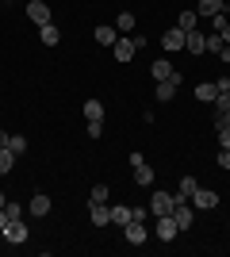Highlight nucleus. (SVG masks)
<instances>
[{"label": "nucleus", "instance_id": "obj_24", "mask_svg": "<svg viewBox=\"0 0 230 257\" xmlns=\"http://www.w3.org/2000/svg\"><path fill=\"white\" fill-rule=\"evenodd\" d=\"M12 165H16V154L4 146V150H0V177H4V173H12Z\"/></svg>", "mask_w": 230, "mask_h": 257}, {"label": "nucleus", "instance_id": "obj_25", "mask_svg": "<svg viewBox=\"0 0 230 257\" xmlns=\"http://www.w3.org/2000/svg\"><path fill=\"white\" fill-rule=\"evenodd\" d=\"M88 204H108V184H96V188L88 192Z\"/></svg>", "mask_w": 230, "mask_h": 257}, {"label": "nucleus", "instance_id": "obj_28", "mask_svg": "<svg viewBox=\"0 0 230 257\" xmlns=\"http://www.w3.org/2000/svg\"><path fill=\"white\" fill-rule=\"evenodd\" d=\"M115 27H119V31H134V16H131V12H123L119 20H115Z\"/></svg>", "mask_w": 230, "mask_h": 257}, {"label": "nucleus", "instance_id": "obj_14", "mask_svg": "<svg viewBox=\"0 0 230 257\" xmlns=\"http://www.w3.org/2000/svg\"><path fill=\"white\" fill-rule=\"evenodd\" d=\"M115 58H119V62H131L134 58V43L131 39H115Z\"/></svg>", "mask_w": 230, "mask_h": 257}, {"label": "nucleus", "instance_id": "obj_3", "mask_svg": "<svg viewBox=\"0 0 230 257\" xmlns=\"http://www.w3.org/2000/svg\"><path fill=\"white\" fill-rule=\"evenodd\" d=\"M27 20L46 27V23H50V4H46V0H31V4H27Z\"/></svg>", "mask_w": 230, "mask_h": 257}, {"label": "nucleus", "instance_id": "obj_2", "mask_svg": "<svg viewBox=\"0 0 230 257\" xmlns=\"http://www.w3.org/2000/svg\"><path fill=\"white\" fill-rule=\"evenodd\" d=\"M153 234L161 238V242H173L180 230H176V219L173 215H157V226H153Z\"/></svg>", "mask_w": 230, "mask_h": 257}, {"label": "nucleus", "instance_id": "obj_35", "mask_svg": "<svg viewBox=\"0 0 230 257\" xmlns=\"http://www.w3.org/2000/svg\"><path fill=\"white\" fill-rule=\"evenodd\" d=\"M4 226H8V211L0 207V234H4Z\"/></svg>", "mask_w": 230, "mask_h": 257}, {"label": "nucleus", "instance_id": "obj_27", "mask_svg": "<svg viewBox=\"0 0 230 257\" xmlns=\"http://www.w3.org/2000/svg\"><path fill=\"white\" fill-rule=\"evenodd\" d=\"M222 111H230V92H219V96H215V115H222Z\"/></svg>", "mask_w": 230, "mask_h": 257}, {"label": "nucleus", "instance_id": "obj_31", "mask_svg": "<svg viewBox=\"0 0 230 257\" xmlns=\"http://www.w3.org/2000/svg\"><path fill=\"white\" fill-rule=\"evenodd\" d=\"M219 146H222V150H230V127H219Z\"/></svg>", "mask_w": 230, "mask_h": 257}, {"label": "nucleus", "instance_id": "obj_23", "mask_svg": "<svg viewBox=\"0 0 230 257\" xmlns=\"http://www.w3.org/2000/svg\"><path fill=\"white\" fill-rule=\"evenodd\" d=\"M222 46H226V43H222V35L211 31V35H207V50H203V54H222Z\"/></svg>", "mask_w": 230, "mask_h": 257}, {"label": "nucleus", "instance_id": "obj_21", "mask_svg": "<svg viewBox=\"0 0 230 257\" xmlns=\"http://www.w3.org/2000/svg\"><path fill=\"white\" fill-rule=\"evenodd\" d=\"M31 215H50V196H43V192L35 196L31 200Z\"/></svg>", "mask_w": 230, "mask_h": 257}, {"label": "nucleus", "instance_id": "obj_7", "mask_svg": "<svg viewBox=\"0 0 230 257\" xmlns=\"http://www.w3.org/2000/svg\"><path fill=\"white\" fill-rule=\"evenodd\" d=\"M88 219H92V226H108L111 223V207L108 204H88Z\"/></svg>", "mask_w": 230, "mask_h": 257}, {"label": "nucleus", "instance_id": "obj_10", "mask_svg": "<svg viewBox=\"0 0 230 257\" xmlns=\"http://www.w3.org/2000/svg\"><path fill=\"white\" fill-rule=\"evenodd\" d=\"M222 8H226V0H199V4H196V16L211 20V16H219Z\"/></svg>", "mask_w": 230, "mask_h": 257}, {"label": "nucleus", "instance_id": "obj_34", "mask_svg": "<svg viewBox=\"0 0 230 257\" xmlns=\"http://www.w3.org/2000/svg\"><path fill=\"white\" fill-rule=\"evenodd\" d=\"M219 165H222V169H230V150H222V154H219Z\"/></svg>", "mask_w": 230, "mask_h": 257}, {"label": "nucleus", "instance_id": "obj_17", "mask_svg": "<svg viewBox=\"0 0 230 257\" xmlns=\"http://www.w3.org/2000/svg\"><path fill=\"white\" fill-rule=\"evenodd\" d=\"M215 96H219V88H215V85H207V81H203V85L196 88V100H199V104H215Z\"/></svg>", "mask_w": 230, "mask_h": 257}, {"label": "nucleus", "instance_id": "obj_12", "mask_svg": "<svg viewBox=\"0 0 230 257\" xmlns=\"http://www.w3.org/2000/svg\"><path fill=\"white\" fill-rule=\"evenodd\" d=\"M196 188H199L196 177H184V181H180V188H176V196H173V204H180V200H192V192H196Z\"/></svg>", "mask_w": 230, "mask_h": 257}, {"label": "nucleus", "instance_id": "obj_6", "mask_svg": "<svg viewBox=\"0 0 230 257\" xmlns=\"http://www.w3.org/2000/svg\"><path fill=\"white\" fill-rule=\"evenodd\" d=\"M150 211H153V215H173V196H169V192H153Z\"/></svg>", "mask_w": 230, "mask_h": 257}, {"label": "nucleus", "instance_id": "obj_8", "mask_svg": "<svg viewBox=\"0 0 230 257\" xmlns=\"http://www.w3.org/2000/svg\"><path fill=\"white\" fill-rule=\"evenodd\" d=\"M4 238H8V242H27V226H23V219H8Z\"/></svg>", "mask_w": 230, "mask_h": 257}, {"label": "nucleus", "instance_id": "obj_30", "mask_svg": "<svg viewBox=\"0 0 230 257\" xmlns=\"http://www.w3.org/2000/svg\"><path fill=\"white\" fill-rule=\"evenodd\" d=\"M4 211H8V219H23V207L20 204H4Z\"/></svg>", "mask_w": 230, "mask_h": 257}, {"label": "nucleus", "instance_id": "obj_19", "mask_svg": "<svg viewBox=\"0 0 230 257\" xmlns=\"http://www.w3.org/2000/svg\"><path fill=\"white\" fill-rule=\"evenodd\" d=\"M111 223H115V226H127V223H131V207L115 204V207H111Z\"/></svg>", "mask_w": 230, "mask_h": 257}, {"label": "nucleus", "instance_id": "obj_15", "mask_svg": "<svg viewBox=\"0 0 230 257\" xmlns=\"http://www.w3.org/2000/svg\"><path fill=\"white\" fill-rule=\"evenodd\" d=\"M85 119L88 123H100V119H104V104H100V100H85Z\"/></svg>", "mask_w": 230, "mask_h": 257}, {"label": "nucleus", "instance_id": "obj_32", "mask_svg": "<svg viewBox=\"0 0 230 257\" xmlns=\"http://www.w3.org/2000/svg\"><path fill=\"white\" fill-rule=\"evenodd\" d=\"M215 127H230V111H222V115H215Z\"/></svg>", "mask_w": 230, "mask_h": 257}, {"label": "nucleus", "instance_id": "obj_36", "mask_svg": "<svg viewBox=\"0 0 230 257\" xmlns=\"http://www.w3.org/2000/svg\"><path fill=\"white\" fill-rule=\"evenodd\" d=\"M219 35H222V43H226V46H230V23H226V27H222V31H219Z\"/></svg>", "mask_w": 230, "mask_h": 257}, {"label": "nucleus", "instance_id": "obj_1", "mask_svg": "<svg viewBox=\"0 0 230 257\" xmlns=\"http://www.w3.org/2000/svg\"><path fill=\"white\" fill-rule=\"evenodd\" d=\"M192 207H196V211H211V207H219V192H211V188H196V192H192Z\"/></svg>", "mask_w": 230, "mask_h": 257}, {"label": "nucleus", "instance_id": "obj_29", "mask_svg": "<svg viewBox=\"0 0 230 257\" xmlns=\"http://www.w3.org/2000/svg\"><path fill=\"white\" fill-rule=\"evenodd\" d=\"M226 23H230V20H226V8H222L219 16H211V31H222V27H226Z\"/></svg>", "mask_w": 230, "mask_h": 257}, {"label": "nucleus", "instance_id": "obj_9", "mask_svg": "<svg viewBox=\"0 0 230 257\" xmlns=\"http://www.w3.org/2000/svg\"><path fill=\"white\" fill-rule=\"evenodd\" d=\"M184 50L203 54V50H207V35H203V31H188V35H184Z\"/></svg>", "mask_w": 230, "mask_h": 257}, {"label": "nucleus", "instance_id": "obj_20", "mask_svg": "<svg viewBox=\"0 0 230 257\" xmlns=\"http://www.w3.org/2000/svg\"><path fill=\"white\" fill-rule=\"evenodd\" d=\"M96 43H100V46H115V27H108V23H104V27H96Z\"/></svg>", "mask_w": 230, "mask_h": 257}, {"label": "nucleus", "instance_id": "obj_13", "mask_svg": "<svg viewBox=\"0 0 230 257\" xmlns=\"http://www.w3.org/2000/svg\"><path fill=\"white\" fill-rule=\"evenodd\" d=\"M150 69H153V81H169V77H180V73H176V69H173L169 62H153Z\"/></svg>", "mask_w": 230, "mask_h": 257}, {"label": "nucleus", "instance_id": "obj_5", "mask_svg": "<svg viewBox=\"0 0 230 257\" xmlns=\"http://www.w3.org/2000/svg\"><path fill=\"white\" fill-rule=\"evenodd\" d=\"M184 35H188V31L173 27V31H165V35H161V46H165L169 54H173V50H184Z\"/></svg>", "mask_w": 230, "mask_h": 257}, {"label": "nucleus", "instance_id": "obj_22", "mask_svg": "<svg viewBox=\"0 0 230 257\" xmlns=\"http://www.w3.org/2000/svg\"><path fill=\"white\" fill-rule=\"evenodd\" d=\"M196 20H199V16H196V8H192V12H180L176 27H180V31H196Z\"/></svg>", "mask_w": 230, "mask_h": 257}, {"label": "nucleus", "instance_id": "obj_11", "mask_svg": "<svg viewBox=\"0 0 230 257\" xmlns=\"http://www.w3.org/2000/svg\"><path fill=\"white\" fill-rule=\"evenodd\" d=\"M176 85H180V77H169V81H157V88H153V96H157V100H173Z\"/></svg>", "mask_w": 230, "mask_h": 257}, {"label": "nucleus", "instance_id": "obj_18", "mask_svg": "<svg viewBox=\"0 0 230 257\" xmlns=\"http://www.w3.org/2000/svg\"><path fill=\"white\" fill-rule=\"evenodd\" d=\"M39 39H43L46 46H58V39H62V31H58L54 23H46V27H39Z\"/></svg>", "mask_w": 230, "mask_h": 257}, {"label": "nucleus", "instance_id": "obj_26", "mask_svg": "<svg viewBox=\"0 0 230 257\" xmlns=\"http://www.w3.org/2000/svg\"><path fill=\"white\" fill-rule=\"evenodd\" d=\"M8 150L12 154H23V150H27V139H23V135H12V139H8Z\"/></svg>", "mask_w": 230, "mask_h": 257}, {"label": "nucleus", "instance_id": "obj_38", "mask_svg": "<svg viewBox=\"0 0 230 257\" xmlns=\"http://www.w3.org/2000/svg\"><path fill=\"white\" fill-rule=\"evenodd\" d=\"M4 204H8V200H4V192H0V207H4Z\"/></svg>", "mask_w": 230, "mask_h": 257}, {"label": "nucleus", "instance_id": "obj_16", "mask_svg": "<svg viewBox=\"0 0 230 257\" xmlns=\"http://www.w3.org/2000/svg\"><path fill=\"white\" fill-rule=\"evenodd\" d=\"M134 184H138V188H146V184H153V169H150V165H146V161H142V165H134Z\"/></svg>", "mask_w": 230, "mask_h": 257}, {"label": "nucleus", "instance_id": "obj_4", "mask_svg": "<svg viewBox=\"0 0 230 257\" xmlns=\"http://www.w3.org/2000/svg\"><path fill=\"white\" fill-rule=\"evenodd\" d=\"M123 234H127L131 246H142V242H146V223H142V219H131V223L123 226Z\"/></svg>", "mask_w": 230, "mask_h": 257}, {"label": "nucleus", "instance_id": "obj_37", "mask_svg": "<svg viewBox=\"0 0 230 257\" xmlns=\"http://www.w3.org/2000/svg\"><path fill=\"white\" fill-rule=\"evenodd\" d=\"M8 139H12V135H4V131H0V150H4V146H8Z\"/></svg>", "mask_w": 230, "mask_h": 257}, {"label": "nucleus", "instance_id": "obj_33", "mask_svg": "<svg viewBox=\"0 0 230 257\" xmlns=\"http://www.w3.org/2000/svg\"><path fill=\"white\" fill-rule=\"evenodd\" d=\"M215 88H219V92H230V77H219V81H215Z\"/></svg>", "mask_w": 230, "mask_h": 257}]
</instances>
